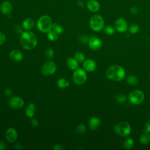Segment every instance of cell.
I'll use <instances>...</instances> for the list:
<instances>
[{"label":"cell","instance_id":"obj_15","mask_svg":"<svg viewBox=\"0 0 150 150\" xmlns=\"http://www.w3.org/2000/svg\"><path fill=\"white\" fill-rule=\"evenodd\" d=\"M96 63L92 59H87L83 62L84 69L88 72H92L96 69Z\"/></svg>","mask_w":150,"mask_h":150},{"label":"cell","instance_id":"obj_8","mask_svg":"<svg viewBox=\"0 0 150 150\" xmlns=\"http://www.w3.org/2000/svg\"><path fill=\"white\" fill-rule=\"evenodd\" d=\"M56 69L57 67L55 63L52 61H48L44 63L42 66L41 73L45 76H50L55 73Z\"/></svg>","mask_w":150,"mask_h":150},{"label":"cell","instance_id":"obj_16","mask_svg":"<svg viewBox=\"0 0 150 150\" xmlns=\"http://www.w3.org/2000/svg\"><path fill=\"white\" fill-rule=\"evenodd\" d=\"M23 54L19 50H13L9 53L10 58L15 62H20L23 59Z\"/></svg>","mask_w":150,"mask_h":150},{"label":"cell","instance_id":"obj_14","mask_svg":"<svg viewBox=\"0 0 150 150\" xmlns=\"http://www.w3.org/2000/svg\"><path fill=\"white\" fill-rule=\"evenodd\" d=\"M0 10L2 13L4 15H9L12 11V5L11 2L8 1H4L1 5Z\"/></svg>","mask_w":150,"mask_h":150},{"label":"cell","instance_id":"obj_22","mask_svg":"<svg viewBox=\"0 0 150 150\" xmlns=\"http://www.w3.org/2000/svg\"><path fill=\"white\" fill-rule=\"evenodd\" d=\"M134 145V139L132 138H128L123 142V146L126 149H131Z\"/></svg>","mask_w":150,"mask_h":150},{"label":"cell","instance_id":"obj_20","mask_svg":"<svg viewBox=\"0 0 150 150\" xmlns=\"http://www.w3.org/2000/svg\"><path fill=\"white\" fill-rule=\"evenodd\" d=\"M35 112V105L33 103H30L26 107L25 110L26 115L29 117L32 118L34 116Z\"/></svg>","mask_w":150,"mask_h":150},{"label":"cell","instance_id":"obj_25","mask_svg":"<svg viewBox=\"0 0 150 150\" xmlns=\"http://www.w3.org/2000/svg\"><path fill=\"white\" fill-rule=\"evenodd\" d=\"M47 37L51 41H56L58 39V34L51 29L47 32Z\"/></svg>","mask_w":150,"mask_h":150},{"label":"cell","instance_id":"obj_26","mask_svg":"<svg viewBox=\"0 0 150 150\" xmlns=\"http://www.w3.org/2000/svg\"><path fill=\"white\" fill-rule=\"evenodd\" d=\"M129 32L132 34H135L138 32L139 30V26L136 23H133L128 28Z\"/></svg>","mask_w":150,"mask_h":150},{"label":"cell","instance_id":"obj_31","mask_svg":"<svg viewBox=\"0 0 150 150\" xmlns=\"http://www.w3.org/2000/svg\"><path fill=\"white\" fill-rule=\"evenodd\" d=\"M45 54L46 56V57L48 59H52L54 57V51L51 48H47L45 52Z\"/></svg>","mask_w":150,"mask_h":150},{"label":"cell","instance_id":"obj_23","mask_svg":"<svg viewBox=\"0 0 150 150\" xmlns=\"http://www.w3.org/2000/svg\"><path fill=\"white\" fill-rule=\"evenodd\" d=\"M127 82L128 84L131 86H135L138 82L137 77L134 75H128L127 77Z\"/></svg>","mask_w":150,"mask_h":150},{"label":"cell","instance_id":"obj_4","mask_svg":"<svg viewBox=\"0 0 150 150\" xmlns=\"http://www.w3.org/2000/svg\"><path fill=\"white\" fill-rule=\"evenodd\" d=\"M90 28L95 32H100L104 28V21L101 15L95 14L93 15L89 22Z\"/></svg>","mask_w":150,"mask_h":150},{"label":"cell","instance_id":"obj_7","mask_svg":"<svg viewBox=\"0 0 150 150\" xmlns=\"http://www.w3.org/2000/svg\"><path fill=\"white\" fill-rule=\"evenodd\" d=\"M87 79V75L85 70L77 69L74 70L73 74V80L77 85H81L86 82Z\"/></svg>","mask_w":150,"mask_h":150},{"label":"cell","instance_id":"obj_37","mask_svg":"<svg viewBox=\"0 0 150 150\" xmlns=\"http://www.w3.org/2000/svg\"><path fill=\"white\" fill-rule=\"evenodd\" d=\"M5 41V35L0 32V46L2 45Z\"/></svg>","mask_w":150,"mask_h":150},{"label":"cell","instance_id":"obj_19","mask_svg":"<svg viewBox=\"0 0 150 150\" xmlns=\"http://www.w3.org/2000/svg\"><path fill=\"white\" fill-rule=\"evenodd\" d=\"M66 65L69 69L72 70H75L78 68L79 62L76 60L75 58L69 57L67 59Z\"/></svg>","mask_w":150,"mask_h":150},{"label":"cell","instance_id":"obj_17","mask_svg":"<svg viewBox=\"0 0 150 150\" xmlns=\"http://www.w3.org/2000/svg\"><path fill=\"white\" fill-rule=\"evenodd\" d=\"M100 124V120L97 117H93L88 121V127L91 130H96L99 128Z\"/></svg>","mask_w":150,"mask_h":150},{"label":"cell","instance_id":"obj_18","mask_svg":"<svg viewBox=\"0 0 150 150\" xmlns=\"http://www.w3.org/2000/svg\"><path fill=\"white\" fill-rule=\"evenodd\" d=\"M35 25V22L33 21V19L28 18L25 19L23 22H22V26L23 28V29H24L26 30H30V29H32L33 26Z\"/></svg>","mask_w":150,"mask_h":150},{"label":"cell","instance_id":"obj_5","mask_svg":"<svg viewBox=\"0 0 150 150\" xmlns=\"http://www.w3.org/2000/svg\"><path fill=\"white\" fill-rule=\"evenodd\" d=\"M114 132L121 137H126L130 134L131 128L129 124L126 121H121L115 125Z\"/></svg>","mask_w":150,"mask_h":150},{"label":"cell","instance_id":"obj_39","mask_svg":"<svg viewBox=\"0 0 150 150\" xmlns=\"http://www.w3.org/2000/svg\"><path fill=\"white\" fill-rule=\"evenodd\" d=\"M62 149H63V146L61 144H57L53 147V149L54 150H61Z\"/></svg>","mask_w":150,"mask_h":150},{"label":"cell","instance_id":"obj_35","mask_svg":"<svg viewBox=\"0 0 150 150\" xmlns=\"http://www.w3.org/2000/svg\"><path fill=\"white\" fill-rule=\"evenodd\" d=\"M79 39H80V41L83 43H86L88 42V40H89L88 37L87 36H86V35H82L80 38Z\"/></svg>","mask_w":150,"mask_h":150},{"label":"cell","instance_id":"obj_41","mask_svg":"<svg viewBox=\"0 0 150 150\" xmlns=\"http://www.w3.org/2000/svg\"><path fill=\"white\" fill-rule=\"evenodd\" d=\"M6 144L4 141H0V150H4L6 148Z\"/></svg>","mask_w":150,"mask_h":150},{"label":"cell","instance_id":"obj_33","mask_svg":"<svg viewBox=\"0 0 150 150\" xmlns=\"http://www.w3.org/2000/svg\"><path fill=\"white\" fill-rule=\"evenodd\" d=\"M144 132L150 133V119L148 120L145 124Z\"/></svg>","mask_w":150,"mask_h":150},{"label":"cell","instance_id":"obj_34","mask_svg":"<svg viewBox=\"0 0 150 150\" xmlns=\"http://www.w3.org/2000/svg\"><path fill=\"white\" fill-rule=\"evenodd\" d=\"M22 28H23L22 26H21V25H15L13 29L16 33H22Z\"/></svg>","mask_w":150,"mask_h":150},{"label":"cell","instance_id":"obj_27","mask_svg":"<svg viewBox=\"0 0 150 150\" xmlns=\"http://www.w3.org/2000/svg\"><path fill=\"white\" fill-rule=\"evenodd\" d=\"M52 30L54 31L57 34H60L63 32L64 28L62 26H61L56 23H53V25H52Z\"/></svg>","mask_w":150,"mask_h":150},{"label":"cell","instance_id":"obj_24","mask_svg":"<svg viewBox=\"0 0 150 150\" xmlns=\"http://www.w3.org/2000/svg\"><path fill=\"white\" fill-rule=\"evenodd\" d=\"M57 85L59 88H63L69 86V82L67 81L64 78H60L57 81Z\"/></svg>","mask_w":150,"mask_h":150},{"label":"cell","instance_id":"obj_10","mask_svg":"<svg viewBox=\"0 0 150 150\" xmlns=\"http://www.w3.org/2000/svg\"><path fill=\"white\" fill-rule=\"evenodd\" d=\"M9 105L12 108L18 110L23 106L24 101L22 98L17 96H13L9 100Z\"/></svg>","mask_w":150,"mask_h":150},{"label":"cell","instance_id":"obj_38","mask_svg":"<svg viewBox=\"0 0 150 150\" xmlns=\"http://www.w3.org/2000/svg\"><path fill=\"white\" fill-rule=\"evenodd\" d=\"M5 95L6 96H9L12 94V90L10 88H7L4 91Z\"/></svg>","mask_w":150,"mask_h":150},{"label":"cell","instance_id":"obj_30","mask_svg":"<svg viewBox=\"0 0 150 150\" xmlns=\"http://www.w3.org/2000/svg\"><path fill=\"white\" fill-rule=\"evenodd\" d=\"M104 31L108 35H112L115 33V29L111 25H107L104 28Z\"/></svg>","mask_w":150,"mask_h":150},{"label":"cell","instance_id":"obj_40","mask_svg":"<svg viewBox=\"0 0 150 150\" xmlns=\"http://www.w3.org/2000/svg\"><path fill=\"white\" fill-rule=\"evenodd\" d=\"M31 125L33 127H37L38 125V120L36 119H35V118L32 119V120H31Z\"/></svg>","mask_w":150,"mask_h":150},{"label":"cell","instance_id":"obj_11","mask_svg":"<svg viewBox=\"0 0 150 150\" xmlns=\"http://www.w3.org/2000/svg\"><path fill=\"white\" fill-rule=\"evenodd\" d=\"M88 43L90 48L93 50H99L103 46L102 40L96 37H93L90 38Z\"/></svg>","mask_w":150,"mask_h":150},{"label":"cell","instance_id":"obj_32","mask_svg":"<svg viewBox=\"0 0 150 150\" xmlns=\"http://www.w3.org/2000/svg\"><path fill=\"white\" fill-rule=\"evenodd\" d=\"M86 129V126L83 124H80L77 126L76 132L80 134H82L85 132Z\"/></svg>","mask_w":150,"mask_h":150},{"label":"cell","instance_id":"obj_28","mask_svg":"<svg viewBox=\"0 0 150 150\" xmlns=\"http://www.w3.org/2000/svg\"><path fill=\"white\" fill-rule=\"evenodd\" d=\"M74 58L79 63H83L85 60V56L84 55L79 52H77L74 54Z\"/></svg>","mask_w":150,"mask_h":150},{"label":"cell","instance_id":"obj_2","mask_svg":"<svg viewBox=\"0 0 150 150\" xmlns=\"http://www.w3.org/2000/svg\"><path fill=\"white\" fill-rule=\"evenodd\" d=\"M106 76L110 80L115 81H120L125 77V71L120 65H112L106 70Z\"/></svg>","mask_w":150,"mask_h":150},{"label":"cell","instance_id":"obj_1","mask_svg":"<svg viewBox=\"0 0 150 150\" xmlns=\"http://www.w3.org/2000/svg\"><path fill=\"white\" fill-rule=\"evenodd\" d=\"M20 43L23 48L26 50H32L37 45V39L32 32L26 30L21 33Z\"/></svg>","mask_w":150,"mask_h":150},{"label":"cell","instance_id":"obj_9","mask_svg":"<svg viewBox=\"0 0 150 150\" xmlns=\"http://www.w3.org/2000/svg\"><path fill=\"white\" fill-rule=\"evenodd\" d=\"M115 29L120 33L125 32L128 29V25L127 21L123 18H118L114 22Z\"/></svg>","mask_w":150,"mask_h":150},{"label":"cell","instance_id":"obj_12","mask_svg":"<svg viewBox=\"0 0 150 150\" xmlns=\"http://www.w3.org/2000/svg\"><path fill=\"white\" fill-rule=\"evenodd\" d=\"M5 138L9 142H15L18 138V132L13 128H9L5 132Z\"/></svg>","mask_w":150,"mask_h":150},{"label":"cell","instance_id":"obj_6","mask_svg":"<svg viewBox=\"0 0 150 150\" xmlns=\"http://www.w3.org/2000/svg\"><path fill=\"white\" fill-rule=\"evenodd\" d=\"M128 99L131 104L134 105H139L144 101L145 99V96L142 91L136 90L131 91L129 93L128 96Z\"/></svg>","mask_w":150,"mask_h":150},{"label":"cell","instance_id":"obj_29","mask_svg":"<svg viewBox=\"0 0 150 150\" xmlns=\"http://www.w3.org/2000/svg\"><path fill=\"white\" fill-rule=\"evenodd\" d=\"M115 100L120 103H124L127 100V96L123 93H119L116 95Z\"/></svg>","mask_w":150,"mask_h":150},{"label":"cell","instance_id":"obj_21","mask_svg":"<svg viewBox=\"0 0 150 150\" xmlns=\"http://www.w3.org/2000/svg\"><path fill=\"white\" fill-rule=\"evenodd\" d=\"M149 133L144 132L139 137V142L144 145L148 144L150 142V136Z\"/></svg>","mask_w":150,"mask_h":150},{"label":"cell","instance_id":"obj_36","mask_svg":"<svg viewBox=\"0 0 150 150\" xmlns=\"http://www.w3.org/2000/svg\"><path fill=\"white\" fill-rule=\"evenodd\" d=\"M129 12L132 15H137L138 13V9L136 6H132L130 8Z\"/></svg>","mask_w":150,"mask_h":150},{"label":"cell","instance_id":"obj_42","mask_svg":"<svg viewBox=\"0 0 150 150\" xmlns=\"http://www.w3.org/2000/svg\"><path fill=\"white\" fill-rule=\"evenodd\" d=\"M15 147L17 149H21L22 148V145L21 144H20V143H16L15 145Z\"/></svg>","mask_w":150,"mask_h":150},{"label":"cell","instance_id":"obj_13","mask_svg":"<svg viewBox=\"0 0 150 150\" xmlns=\"http://www.w3.org/2000/svg\"><path fill=\"white\" fill-rule=\"evenodd\" d=\"M87 8L92 12L98 11L100 8V4L97 0H88L86 4Z\"/></svg>","mask_w":150,"mask_h":150},{"label":"cell","instance_id":"obj_3","mask_svg":"<svg viewBox=\"0 0 150 150\" xmlns=\"http://www.w3.org/2000/svg\"><path fill=\"white\" fill-rule=\"evenodd\" d=\"M52 20L51 18L46 15L41 16L37 21V28L42 33H47L52 29Z\"/></svg>","mask_w":150,"mask_h":150}]
</instances>
